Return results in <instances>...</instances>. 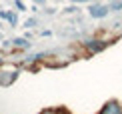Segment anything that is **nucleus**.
Listing matches in <instances>:
<instances>
[{"instance_id": "f257e3e1", "label": "nucleus", "mask_w": 122, "mask_h": 114, "mask_svg": "<svg viewBox=\"0 0 122 114\" xmlns=\"http://www.w3.org/2000/svg\"><path fill=\"white\" fill-rule=\"evenodd\" d=\"M120 112H122V106L118 102H108V104L100 110V114H120Z\"/></svg>"}, {"instance_id": "f03ea898", "label": "nucleus", "mask_w": 122, "mask_h": 114, "mask_svg": "<svg viewBox=\"0 0 122 114\" xmlns=\"http://www.w3.org/2000/svg\"><path fill=\"white\" fill-rule=\"evenodd\" d=\"M108 12H110L108 6H92V8H90V16H94V18H102Z\"/></svg>"}, {"instance_id": "7ed1b4c3", "label": "nucleus", "mask_w": 122, "mask_h": 114, "mask_svg": "<svg viewBox=\"0 0 122 114\" xmlns=\"http://www.w3.org/2000/svg\"><path fill=\"white\" fill-rule=\"evenodd\" d=\"M106 46V42H102V40H92V42H86V48L90 50V52H98V50H102Z\"/></svg>"}, {"instance_id": "20e7f679", "label": "nucleus", "mask_w": 122, "mask_h": 114, "mask_svg": "<svg viewBox=\"0 0 122 114\" xmlns=\"http://www.w3.org/2000/svg\"><path fill=\"white\" fill-rule=\"evenodd\" d=\"M118 8H122V0H116V2H112L108 6V10H118Z\"/></svg>"}, {"instance_id": "39448f33", "label": "nucleus", "mask_w": 122, "mask_h": 114, "mask_svg": "<svg viewBox=\"0 0 122 114\" xmlns=\"http://www.w3.org/2000/svg\"><path fill=\"white\" fill-rule=\"evenodd\" d=\"M14 44H16V46H26L28 42H26V40H22V38H18V40H16V42H14Z\"/></svg>"}, {"instance_id": "423d86ee", "label": "nucleus", "mask_w": 122, "mask_h": 114, "mask_svg": "<svg viewBox=\"0 0 122 114\" xmlns=\"http://www.w3.org/2000/svg\"><path fill=\"white\" fill-rule=\"evenodd\" d=\"M74 2H86V0H74Z\"/></svg>"}, {"instance_id": "0eeeda50", "label": "nucleus", "mask_w": 122, "mask_h": 114, "mask_svg": "<svg viewBox=\"0 0 122 114\" xmlns=\"http://www.w3.org/2000/svg\"><path fill=\"white\" fill-rule=\"evenodd\" d=\"M38 2H42V0H38Z\"/></svg>"}, {"instance_id": "6e6552de", "label": "nucleus", "mask_w": 122, "mask_h": 114, "mask_svg": "<svg viewBox=\"0 0 122 114\" xmlns=\"http://www.w3.org/2000/svg\"><path fill=\"white\" fill-rule=\"evenodd\" d=\"M120 114H122V112H120Z\"/></svg>"}]
</instances>
